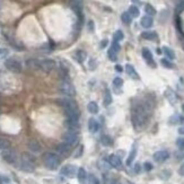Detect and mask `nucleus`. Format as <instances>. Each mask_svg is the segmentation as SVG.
Listing matches in <instances>:
<instances>
[{"instance_id": "obj_1", "label": "nucleus", "mask_w": 184, "mask_h": 184, "mask_svg": "<svg viewBox=\"0 0 184 184\" xmlns=\"http://www.w3.org/2000/svg\"><path fill=\"white\" fill-rule=\"evenodd\" d=\"M149 118V107L146 104H134L131 110V121L136 130H140L146 125Z\"/></svg>"}, {"instance_id": "obj_2", "label": "nucleus", "mask_w": 184, "mask_h": 184, "mask_svg": "<svg viewBox=\"0 0 184 184\" xmlns=\"http://www.w3.org/2000/svg\"><path fill=\"white\" fill-rule=\"evenodd\" d=\"M22 171H24L26 173H33L35 171V160L32 155L24 153L22 155L21 165H19Z\"/></svg>"}, {"instance_id": "obj_3", "label": "nucleus", "mask_w": 184, "mask_h": 184, "mask_svg": "<svg viewBox=\"0 0 184 184\" xmlns=\"http://www.w3.org/2000/svg\"><path fill=\"white\" fill-rule=\"evenodd\" d=\"M43 163H44V166L48 169L54 171V169H56L59 167L60 158L54 153H45L43 155Z\"/></svg>"}, {"instance_id": "obj_4", "label": "nucleus", "mask_w": 184, "mask_h": 184, "mask_svg": "<svg viewBox=\"0 0 184 184\" xmlns=\"http://www.w3.org/2000/svg\"><path fill=\"white\" fill-rule=\"evenodd\" d=\"M59 90L61 94H63L65 96H69V97H72V96L76 95V89H75L74 85L70 81H68V80H63L62 83L60 84Z\"/></svg>"}, {"instance_id": "obj_5", "label": "nucleus", "mask_w": 184, "mask_h": 184, "mask_svg": "<svg viewBox=\"0 0 184 184\" xmlns=\"http://www.w3.org/2000/svg\"><path fill=\"white\" fill-rule=\"evenodd\" d=\"M5 67L8 69L9 71L15 72V74H19V72H22V69H23L22 63L19 62L18 60L14 59V58H9V59H7L6 61H5Z\"/></svg>"}, {"instance_id": "obj_6", "label": "nucleus", "mask_w": 184, "mask_h": 184, "mask_svg": "<svg viewBox=\"0 0 184 184\" xmlns=\"http://www.w3.org/2000/svg\"><path fill=\"white\" fill-rule=\"evenodd\" d=\"M62 138H63V143H65L67 145L70 146V147H72V146H75L78 143V134L76 131L68 130L63 134Z\"/></svg>"}, {"instance_id": "obj_7", "label": "nucleus", "mask_w": 184, "mask_h": 184, "mask_svg": "<svg viewBox=\"0 0 184 184\" xmlns=\"http://www.w3.org/2000/svg\"><path fill=\"white\" fill-rule=\"evenodd\" d=\"M1 156H2V159L8 164H15L16 163V154L12 149L8 148L2 150L1 153Z\"/></svg>"}, {"instance_id": "obj_8", "label": "nucleus", "mask_w": 184, "mask_h": 184, "mask_svg": "<svg viewBox=\"0 0 184 184\" xmlns=\"http://www.w3.org/2000/svg\"><path fill=\"white\" fill-rule=\"evenodd\" d=\"M77 167L75 166V165H71V164H69V165H65L61 168L60 173H61V175L63 176H67V177H74L76 175V173H77Z\"/></svg>"}, {"instance_id": "obj_9", "label": "nucleus", "mask_w": 184, "mask_h": 184, "mask_svg": "<svg viewBox=\"0 0 184 184\" xmlns=\"http://www.w3.org/2000/svg\"><path fill=\"white\" fill-rule=\"evenodd\" d=\"M56 61L52 59H44L41 61V70H43L44 72H51L56 68Z\"/></svg>"}, {"instance_id": "obj_10", "label": "nucleus", "mask_w": 184, "mask_h": 184, "mask_svg": "<svg viewBox=\"0 0 184 184\" xmlns=\"http://www.w3.org/2000/svg\"><path fill=\"white\" fill-rule=\"evenodd\" d=\"M154 160L157 162V163H163L165 160L168 159L169 157V153L166 152V150H159V152H156L154 154Z\"/></svg>"}, {"instance_id": "obj_11", "label": "nucleus", "mask_w": 184, "mask_h": 184, "mask_svg": "<svg viewBox=\"0 0 184 184\" xmlns=\"http://www.w3.org/2000/svg\"><path fill=\"white\" fill-rule=\"evenodd\" d=\"M109 163H110V165L112 167H114V168H120V167L122 166V160L121 158L118 156V155L113 154L111 155L110 157H109Z\"/></svg>"}, {"instance_id": "obj_12", "label": "nucleus", "mask_w": 184, "mask_h": 184, "mask_svg": "<svg viewBox=\"0 0 184 184\" xmlns=\"http://www.w3.org/2000/svg\"><path fill=\"white\" fill-rule=\"evenodd\" d=\"M143 59L147 61V63L148 65H150L152 67H156V63L154 62V59H153V53L150 52V50L147 48H143Z\"/></svg>"}, {"instance_id": "obj_13", "label": "nucleus", "mask_w": 184, "mask_h": 184, "mask_svg": "<svg viewBox=\"0 0 184 184\" xmlns=\"http://www.w3.org/2000/svg\"><path fill=\"white\" fill-rule=\"evenodd\" d=\"M27 147H28V149H30L33 154H39V153H41V150H42L41 145H40L36 140H30Z\"/></svg>"}, {"instance_id": "obj_14", "label": "nucleus", "mask_w": 184, "mask_h": 184, "mask_svg": "<svg viewBox=\"0 0 184 184\" xmlns=\"http://www.w3.org/2000/svg\"><path fill=\"white\" fill-rule=\"evenodd\" d=\"M88 130L92 133H96L99 130V123H98L97 120L94 119V118H90L88 120Z\"/></svg>"}, {"instance_id": "obj_15", "label": "nucleus", "mask_w": 184, "mask_h": 184, "mask_svg": "<svg viewBox=\"0 0 184 184\" xmlns=\"http://www.w3.org/2000/svg\"><path fill=\"white\" fill-rule=\"evenodd\" d=\"M26 65L32 70H40L41 69V61L37 59H28L26 60Z\"/></svg>"}, {"instance_id": "obj_16", "label": "nucleus", "mask_w": 184, "mask_h": 184, "mask_svg": "<svg viewBox=\"0 0 184 184\" xmlns=\"http://www.w3.org/2000/svg\"><path fill=\"white\" fill-rule=\"evenodd\" d=\"M56 152L59 153L60 155H62V156H67L70 152V146L67 145L65 143H59V145L56 146Z\"/></svg>"}, {"instance_id": "obj_17", "label": "nucleus", "mask_w": 184, "mask_h": 184, "mask_svg": "<svg viewBox=\"0 0 184 184\" xmlns=\"http://www.w3.org/2000/svg\"><path fill=\"white\" fill-rule=\"evenodd\" d=\"M86 58H87V54H86V52L85 51H83V50H78V51H76L74 53V59L77 61V62H79V63H83L85 60H86Z\"/></svg>"}, {"instance_id": "obj_18", "label": "nucleus", "mask_w": 184, "mask_h": 184, "mask_svg": "<svg viewBox=\"0 0 184 184\" xmlns=\"http://www.w3.org/2000/svg\"><path fill=\"white\" fill-rule=\"evenodd\" d=\"M165 97L167 98V101L171 103V104H175L176 102V94L174 93V90H172L171 88H167L166 90H165Z\"/></svg>"}, {"instance_id": "obj_19", "label": "nucleus", "mask_w": 184, "mask_h": 184, "mask_svg": "<svg viewBox=\"0 0 184 184\" xmlns=\"http://www.w3.org/2000/svg\"><path fill=\"white\" fill-rule=\"evenodd\" d=\"M154 24V21L150 16H143L140 21V25L143 27V28H150Z\"/></svg>"}, {"instance_id": "obj_20", "label": "nucleus", "mask_w": 184, "mask_h": 184, "mask_svg": "<svg viewBox=\"0 0 184 184\" xmlns=\"http://www.w3.org/2000/svg\"><path fill=\"white\" fill-rule=\"evenodd\" d=\"M125 71H127V74L130 76L131 78H133V79H139V75H138V72L136 71V69H134L133 65H125Z\"/></svg>"}, {"instance_id": "obj_21", "label": "nucleus", "mask_w": 184, "mask_h": 184, "mask_svg": "<svg viewBox=\"0 0 184 184\" xmlns=\"http://www.w3.org/2000/svg\"><path fill=\"white\" fill-rule=\"evenodd\" d=\"M77 178H78V181H79L80 184L85 183V181H86V178H87V173H86V171H85L84 167H79V168H78Z\"/></svg>"}, {"instance_id": "obj_22", "label": "nucleus", "mask_w": 184, "mask_h": 184, "mask_svg": "<svg viewBox=\"0 0 184 184\" xmlns=\"http://www.w3.org/2000/svg\"><path fill=\"white\" fill-rule=\"evenodd\" d=\"M65 125L69 130L71 131H76L79 129V121H76V120H65Z\"/></svg>"}, {"instance_id": "obj_23", "label": "nucleus", "mask_w": 184, "mask_h": 184, "mask_svg": "<svg viewBox=\"0 0 184 184\" xmlns=\"http://www.w3.org/2000/svg\"><path fill=\"white\" fill-rule=\"evenodd\" d=\"M141 37L145 40H149V41H153V40L157 39V33L154 32V31H146V32L141 33Z\"/></svg>"}, {"instance_id": "obj_24", "label": "nucleus", "mask_w": 184, "mask_h": 184, "mask_svg": "<svg viewBox=\"0 0 184 184\" xmlns=\"http://www.w3.org/2000/svg\"><path fill=\"white\" fill-rule=\"evenodd\" d=\"M136 156H137V145L134 143L133 147H132V149H131V152H130V155H129V157L127 158V165H128V166H130L131 164H132V162L134 160Z\"/></svg>"}, {"instance_id": "obj_25", "label": "nucleus", "mask_w": 184, "mask_h": 184, "mask_svg": "<svg viewBox=\"0 0 184 184\" xmlns=\"http://www.w3.org/2000/svg\"><path fill=\"white\" fill-rule=\"evenodd\" d=\"M87 110H88L89 113H92V114H96V113H98V111H99V107H98L96 102L92 101V102H89L88 105H87Z\"/></svg>"}, {"instance_id": "obj_26", "label": "nucleus", "mask_w": 184, "mask_h": 184, "mask_svg": "<svg viewBox=\"0 0 184 184\" xmlns=\"http://www.w3.org/2000/svg\"><path fill=\"white\" fill-rule=\"evenodd\" d=\"M163 52L165 53V56H167V59L168 60L175 59V53H174V51H173L171 48H168V46H163Z\"/></svg>"}, {"instance_id": "obj_27", "label": "nucleus", "mask_w": 184, "mask_h": 184, "mask_svg": "<svg viewBox=\"0 0 184 184\" xmlns=\"http://www.w3.org/2000/svg\"><path fill=\"white\" fill-rule=\"evenodd\" d=\"M101 143L103 146H106V147H109V146H112L113 145V139L111 138L109 134H103L101 138Z\"/></svg>"}, {"instance_id": "obj_28", "label": "nucleus", "mask_w": 184, "mask_h": 184, "mask_svg": "<svg viewBox=\"0 0 184 184\" xmlns=\"http://www.w3.org/2000/svg\"><path fill=\"white\" fill-rule=\"evenodd\" d=\"M103 103H104L105 106H109V105L112 103V95H111V92L109 90V89H105L104 99H103Z\"/></svg>"}, {"instance_id": "obj_29", "label": "nucleus", "mask_w": 184, "mask_h": 184, "mask_svg": "<svg viewBox=\"0 0 184 184\" xmlns=\"http://www.w3.org/2000/svg\"><path fill=\"white\" fill-rule=\"evenodd\" d=\"M145 12H146V14H147L148 16H150V17H152V16H155L156 14H157L156 9H155L150 3H147V5L145 6Z\"/></svg>"}, {"instance_id": "obj_30", "label": "nucleus", "mask_w": 184, "mask_h": 184, "mask_svg": "<svg viewBox=\"0 0 184 184\" xmlns=\"http://www.w3.org/2000/svg\"><path fill=\"white\" fill-rule=\"evenodd\" d=\"M121 21L123 22V24L129 25L131 23V21H132V17H131V15L128 12H124L121 15Z\"/></svg>"}, {"instance_id": "obj_31", "label": "nucleus", "mask_w": 184, "mask_h": 184, "mask_svg": "<svg viewBox=\"0 0 184 184\" xmlns=\"http://www.w3.org/2000/svg\"><path fill=\"white\" fill-rule=\"evenodd\" d=\"M123 39H124V34H123V32H122L121 30H118L114 34H113V40H114L115 42H120Z\"/></svg>"}, {"instance_id": "obj_32", "label": "nucleus", "mask_w": 184, "mask_h": 184, "mask_svg": "<svg viewBox=\"0 0 184 184\" xmlns=\"http://www.w3.org/2000/svg\"><path fill=\"white\" fill-rule=\"evenodd\" d=\"M10 148V143L9 140L5 139V138H0V149L1 150H5V149Z\"/></svg>"}, {"instance_id": "obj_33", "label": "nucleus", "mask_w": 184, "mask_h": 184, "mask_svg": "<svg viewBox=\"0 0 184 184\" xmlns=\"http://www.w3.org/2000/svg\"><path fill=\"white\" fill-rule=\"evenodd\" d=\"M128 12L131 15V17H138L140 14L139 9H138V7H136V6H131L130 8H129Z\"/></svg>"}, {"instance_id": "obj_34", "label": "nucleus", "mask_w": 184, "mask_h": 184, "mask_svg": "<svg viewBox=\"0 0 184 184\" xmlns=\"http://www.w3.org/2000/svg\"><path fill=\"white\" fill-rule=\"evenodd\" d=\"M160 63H162V65H163V67H165V68H167V69L174 68V65H173V63L171 62L168 59H166V58H164V59L160 60Z\"/></svg>"}, {"instance_id": "obj_35", "label": "nucleus", "mask_w": 184, "mask_h": 184, "mask_svg": "<svg viewBox=\"0 0 184 184\" xmlns=\"http://www.w3.org/2000/svg\"><path fill=\"white\" fill-rule=\"evenodd\" d=\"M122 85H123V80H122V78L115 77L114 79H113V86L114 87L120 88V87H122Z\"/></svg>"}, {"instance_id": "obj_36", "label": "nucleus", "mask_w": 184, "mask_h": 184, "mask_svg": "<svg viewBox=\"0 0 184 184\" xmlns=\"http://www.w3.org/2000/svg\"><path fill=\"white\" fill-rule=\"evenodd\" d=\"M83 153H84V146H83V145H80L79 147L77 148V150L75 152L74 157H75V158H79V157H81V155H83Z\"/></svg>"}, {"instance_id": "obj_37", "label": "nucleus", "mask_w": 184, "mask_h": 184, "mask_svg": "<svg viewBox=\"0 0 184 184\" xmlns=\"http://www.w3.org/2000/svg\"><path fill=\"white\" fill-rule=\"evenodd\" d=\"M111 51H113V52H115V53H118L120 51V44H119V42H113L112 45H111Z\"/></svg>"}, {"instance_id": "obj_38", "label": "nucleus", "mask_w": 184, "mask_h": 184, "mask_svg": "<svg viewBox=\"0 0 184 184\" xmlns=\"http://www.w3.org/2000/svg\"><path fill=\"white\" fill-rule=\"evenodd\" d=\"M176 146L178 148L184 150V138H177L176 139Z\"/></svg>"}, {"instance_id": "obj_39", "label": "nucleus", "mask_w": 184, "mask_h": 184, "mask_svg": "<svg viewBox=\"0 0 184 184\" xmlns=\"http://www.w3.org/2000/svg\"><path fill=\"white\" fill-rule=\"evenodd\" d=\"M184 10V0H178L177 5H176V12H180Z\"/></svg>"}, {"instance_id": "obj_40", "label": "nucleus", "mask_w": 184, "mask_h": 184, "mask_svg": "<svg viewBox=\"0 0 184 184\" xmlns=\"http://www.w3.org/2000/svg\"><path fill=\"white\" fill-rule=\"evenodd\" d=\"M143 168H145V171H147V172H150L153 169V164H150L149 162H146V163L143 164Z\"/></svg>"}, {"instance_id": "obj_41", "label": "nucleus", "mask_w": 184, "mask_h": 184, "mask_svg": "<svg viewBox=\"0 0 184 184\" xmlns=\"http://www.w3.org/2000/svg\"><path fill=\"white\" fill-rule=\"evenodd\" d=\"M116 54H118V53H115V52H113V51L109 50V58H110L112 61H115V60H116Z\"/></svg>"}, {"instance_id": "obj_42", "label": "nucleus", "mask_w": 184, "mask_h": 184, "mask_svg": "<svg viewBox=\"0 0 184 184\" xmlns=\"http://www.w3.org/2000/svg\"><path fill=\"white\" fill-rule=\"evenodd\" d=\"M134 172H136L137 174H139V173L141 172V165H140L139 163H137L136 165H134Z\"/></svg>"}, {"instance_id": "obj_43", "label": "nucleus", "mask_w": 184, "mask_h": 184, "mask_svg": "<svg viewBox=\"0 0 184 184\" xmlns=\"http://www.w3.org/2000/svg\"><path fill=\"white\" fill-rule=\"evenodd\" d=\"M90 180H92V183L93 184H101V183H99V181H98V178L95 177V176L90 175Z\"/></svg>"}, {"instance_id": "obj_44", "label": "nucleus", "mask_w": 184, "mask_h": 184, "mask_svg": "<svg viewBox=\"0 0 184 184\" xmlns=\"http://www.w3.org/2000/svg\"><path fill=\"white\" fill-rule=\"evenodd\" d=\"M178 174H180L181 176H184V163L182 164L181 167L178 168Z\"/></svg>"}, {"instance_id": "obj_45", "label": "nucleus", "mask_w": 184, "mask_h": 184, "mask_svg": "<svg viewBox=\"0 0 184 184\" xmlns=\"http://www.w3.org/2000/svg\"><path fill=\"white\" fill-rule=\"evenodd\" d=\"M88 26H89V31H90V32H93V30H94V24H93L92 21L88 22Z\"/></svg>"}, {"instance_id": "obj_46", "label": "nucleus", "mask_w": 184, "mask_h": 184, "mask_svg": "<svg viewBox=\"0 0 184 184\" xmlns=\"http://www.w3.org/2000/svg\"><path fill=\"white\" fill-rule=\"evenodd\" d=\"M115 69H116V71H119V72H122L123 71V68H122L120 65H115Z\"/></svg>"}, {"instance_id": "obj_47", "label": "nucleus", "mask_w": 184, "mask_h": 184, "mask_svg": "<svg viewBox=\"0 0 184 184\" xmlns=\"http://www.w3.org/2000/svg\"><path fill=\"white\" fill-rule=\"evenodd\" d=\"M5 54H7V50H6V49H1V48H0V56H5Z\"/></svg>"}, {"instance_id": "obj_48", "label": "nucleus", "mask_w": 184, "mask_h": 184, "mask_svg": "<svg viewBox=\"0 0 184 184\" xmlns=\"http://www.w3.org/2000/svg\"><path fill=\"white\" fill-rule=\"evenodd\" d=\"M106 45H107V40H103V41H102V43H101V46H102V48H105Z\"/></svg>"}, {"instance_id": "obj_49", "label": "nucleus", "mask_w": 184, "mask_h": 184, "mask_svg": "<svg viewBox=\"0 0 184 184\" xmlns=\"http://www.w3.org/2000/svg\"><path fill=\"white\" fill-rule=\"evenodd\" d=\"M111 184H121L118 180H112V182H111Z\"/></svg>"}, {"instance_id": "obj_50", "label": "nucleus", "mask_w": 184, "mask_h": 184, "mask_svg": "<svg viewBox=\"0 0 184 184\" xmlns=\"http://www.w3.org/2000/svg\"><path fill=\"white\" fill-rule=\"evenodd\" d=\"M178 132H180L181 134H184V128H180V129H178Z\"/></svg>"}, {"instance_id": "obj_51", "label": "nucleus", "mask_w": 184, "mask_h": 184, "mask_svg": "<svg viewBox=\"0 0 184 184\" xmlns=\"http://www.w3.org/2000/svg\"><path fill=\"white\" fill-rule=\"evenodd\" d=\"M162 51H163V50H160V49H157V53L160 54V53H162Z\"/></svg>"}, {"instance_id": "obj_52", "label": "nucleus", "mask_w": 184, "mask_h": 184, "mask_svg": "<svg viewBox=\"0 0 184 184\" xmlns=\"http://www.w3.org/2000/svg\"><path fill=\"white\" fill-rule=\"evenodd\" d=\"M182 111H183V112H184V104L182 105Z\"/></svg>"}, {"instance_id": "obj_53", "label": "nucleus", "mask_w": 184, "mask_h": 184, "mask_svg": "<svg viewBox=\"0 0 184 184\" xmlns=\"http://www.w3.org/2000/svg\"><path fill=\"white\" fill-rule=\"evenodd\" d=\"M182 46H183V50H184V42H183V44H182Z\"/></svg>"}]
</instances>
